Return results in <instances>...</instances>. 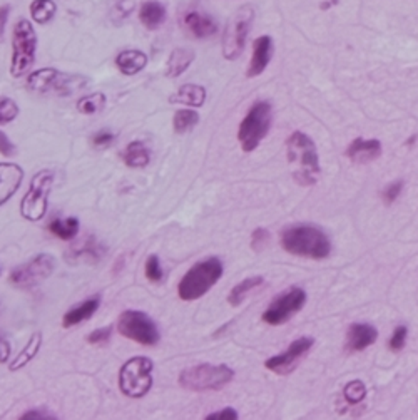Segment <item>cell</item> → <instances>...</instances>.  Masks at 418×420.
<instances>
[{
    "label": "cell",
    "mask_w": 418,
    "mask_h": 420,
    "mask_svg": "<svg viewBox=\"0 0 418 420\" xmlns=\"http://www.w3.org/2000/svg\"><path fill=\"white\" fill-rule=\"evenodd\" d=\"M288 163L294 181L303 186H311L319 178V158L313 139L305 133H293L287 141Z\"/></svg>",
    "instance_id": "1"
},
{
    "label": "cell",
    "mask_w": 418,
    "mask_h": 420,
    "mask_svg": "<svg viewBox=\"0 0 418 420\" xmlns=\"http://www.w3.org/2000/svg\"><path fill=\"white\" fill-rule=\"evenodd\" d=\"M281 246L294 256L323 260L331 253V243L322 230L308 224L287 228L281 233Z\"/></svg>",
    "instance_id": "2"
},
{
    "label": "cell",
    "mask_w": 418,
    "mask_h": 420,
    "mask_svg": "<svg viewBox=\"0 0 418 420\" xmlns=\"http://www.w3.org/2000/svg\"><path fill=\"white\" fill-rule=\"evenodd\" d=\"M221 277H223V263L217 258H208V260L196 263L179 282V298L185 301L201 298L219 282Z\"/></svg>",
    "instance_id": "3"
},
{
    "label": "cell",
    "mask_w": 418,
    "mask_h": 420,
    "mask_svg": "<svg viewBox=\"0 0 418 420\" xmlns=\"http://www.w3.org/2000/svg\"><path fill=\"white\" fill-rule=\"evenodd\" d=\"M37 54V34L29 19L20 17L12 32V78H22L32 69Z\"/></svg>",
    "instance_id": "4"
},
{
    "label": "cell",
    "mask_w": 418,
    "mask_h": 420,
    "mask_svg": "<svg viewBox=\"0 0 418 420\" xmlns=\"http://www.w3.org/2000/svg\"><path fill=\"white\" fill-rule=\"evenodd\" d=\"M234 372L228 365L201 363L182 370L179 382L191 392H206V390H221L233 380Z\"/></svg>",
    "instance_id": "5"
},
{
    "label": "cell",
    "mask_w": 418,
    "mask_h": 420,
    "mask_svg": "<svg viewBox=\"0 0 418 420\" xmlns=\"http://www.w3.org/2000/svg\"><path fill=\"white\" fill-rule=\"evenodd\" d=\"M271 129V104L266 101H258L251 106L245 120L241 121L238 139L245 152L254 151L261 144Z\"/></svg>",
    "instance_id": "6"
},
{
    "label": "cell",
    "mask_w": 418,
    "mask_h": 420,
    "mask_svg": "<svg viewBox=\"0 0 418 420\" xmlns=\"http://www.w3.org/2000/svg\"><path fill=\"white\" fill-rule=\"evenodd\" d=\"M152 360L147 357L129 359L119 372V389L131 398L144 397L152 387Z\"/></svg>",
    "instance_id": "7"
},
{
    "label": "cell",
    "mask_w": 418,
    "mask_h": 420,
    "mask_svg": "<svg viewBox=\"0 0 418 420\" xmlns=\"http://www.w3.org/2000/svg\"><path fill=\"white\" fill-rule=\"evenodd\" d=\"M254 10L251 7H243L226 24L223 32V56L228 61H236L246 48L251 25H253Z\"/></svg>",
    "instance_id": "8"
},
{
    "label": "cell",
    "mask_w": 418,
    "mask_h": 420,
    "mask_svg": "<svg viewBox=\"0 0 418 420\" xmlns=\"http://www.w3.org/2000/svg\"><path fill=\"white\" fill-rule=\"evenodd\" d=\"M29 89L36 92H55L59 96H69L74 94L75 91L82 89L85 79L80 75H69L64 72L52 69V67H45V69L32 72L27 78ZM85 87V86H84Z\"/></svg>",
    "instance_id": "9"
},
{
    "label": "cell",
    "mask_w": 418,
    "mask_h": 420,
    "mask_svg": "<svg viewBox=\"0 0 418 420\" xmlns=\"http://www.w3.org/2000/svg\"><path fill=\"white\" fill-rule=\"evenodd\" d=\"M54 184V173L50 169H42L32 178L27 194L20 203V213L29 222H39L44 218L47 205H49V194Z\"/></svg>",
    "instance_id": "10"
},
{
    "label": "cell",
    "mask_w": 418,
    "mask_h": 420,
    "mask_svg": "<svg viewBox=\"0 0 418 420\" xmlns=\"http://www.w3.org/2000/svg\"><path fill=\"white\" fill-rule=\"evenodd\" d=\"M119 333L124 335L129 340H134L140 345L152 347L159 342L161 335L154 321L144 312L138 310H127L117 320Z\"/></svg>",
    "instance_id": "11"
},
{
    "label": "cell",
    "mask_w": 418,
    "mask_h": 420,
    "mask_svg": "<svg viewBox=\"0 0 418 420\" xmlns=\"http://www.w3.org/2000/svg\"><path fill=\"white\" fill-rule=\"evenodd\" d=\"M306 303V294L301 288L293 287L288 291L276 296L271 301V305L264 310L263 313V321L268 325H281L287 324V321L293 315H296L300 310L305 307Z\"/></svg>",
    "instance_id": "12"
},
{
    "label": "cell",
    "mask_w": 418,
    "mask_h": 420,
    "mask_svg": "<svg viewBox=\"0 0 418 420\" xmlns=\"http://www.w3.org/2000/svg\"><path fill=\"white\" fill-rule=\"evenodd\" d=\"M55 268V258L52 254H37L31 261L17 266L10 273V283L19 288H32L44 282L52 275Z\"/></svg>",
    "instance_id": "13"
},
{
    "label": "cell",
    "mask_w": 418,
    "mask_h": 420,
    "mask_svg": "<svg viewBox=\"0 0 418 420\" xmlns=\"http://www.w3.org/2000/svg\"><path fill=\"white\" fill-rule=\"evenodd\" d=\"M313 338L310 337H301L298 340H294L291 345L288 347L287 352L283 354L276 355V357H271L266 360V368L268 370L278 373V375H288L291 373L296 365L305 359V355L308 354L311 347H313Z\"/></svg>",
    "instance_id": "14"
},
{
    "label": "cell",
    "mask_w": 418,
    "mask_h": 420,
    "mask_svg": "<svg viewBox=\"0 0 418 420\" xmlns=\"http://www.w3.org/2000/svg\"><path fill=\"white\" fill-rule=\"evenodd\" d=\"M182 25L191 36L198 37V39H209V37L216 36L217 24L211 15L203 14L199 10H191L182 17Z\"/></svg>",
    "instance_id": "15"
},
{
    "label": "cell",
    "mask_w": 418,
    "mask_h": 420,
    "mask_svg": "<svg viewBox=\"0 0 418 420\" xmlns=\"http://www.w3.org/2000/svg\"><path fill=\"white\" fill-rule=\"evenodd\" d=\"M22 168L14 163H0V206L14 196L22 184Z\"/></svg>",
    "instance_id": "16"
},
{
    "label": "cell",
    "mask_w": 418,
    "mask_h": 420,
    "mask_svg": "<svg viewBox=\"0 0 418 420\" xmlns=\"http://www.w3.org/2000/svg\"><path fill=\"white\" fill-rule=\"evenodd\" d=\"M273 56V39L270 36H259L253 42V56L248 67V78H258L261 75Z\"/></svg>",
    "instance_id": "17"
},
{
    "label": "cell",
    "mask_w": 418,
    "mask_h": 420,
    "mask_svg": "<svg viewBox=\"0 0 418 420\" xmlns=\"http://www.w3.org/2000/svg\"><path fill=\"white\" fill-rule=\"evenodd\" d=\"M378 332L377 328L368 324H353L349 325L347 332V347L348 352H361L368 349L370 345H373L377 340Z\"/></svg>",
    "instance_id": "18"
},
{
    "label": "cell",
    "mask_w": 418,
    "mask_h": 420,
    "mask_svg": "<svg viewBox=\"0 0 418 420\" xmlns=\"http://www.w3.org/2000/svg\"><path fill=\"white\" fill-rule=\"evenodd\" d=\"M380 154H382V144L377 139L356 138L347 150V156L356 164L372 163Z\"/></svg>",
    "instance_id": "19"
},
{
    "label": "cell",
    "mask_w": 418,
    "mask_h": 420,
    "mask_svg": "<svg viewBox=\"0 0 418 420\" xmlns=\"http://www.w3.org/2000/svg\"><path fill=\"white\" fill-rule=\"evenodd\" d=\"M168 10L157 0H147L139 8V20L147 31H157L166 22Z\"/></svg>",
    "instance_id": "20"
},
{
    "label": "cell",
    "mask_w": 418,
    "mask_h": 420,
    "mask_svg": "<svg viewBox=\"0 0 418 420\" xmlns=\"http://www.w3.org/2000/svg\"><path fill=\"white\" fill-rule=\"evenodd\" d=\"M117 69L126 75H136L147 66V56L143 50L126 49L116 57Z\"/></svg>",
    "instance_id": "21"
},
{
    "label": "cell",
    "mask_w": 418,
    "mask_h": 420,
    "mask_svg": "<svg viewBox=\"0 0 418 420\" xmlns=\"http://www.w3.org/2000/svg\"><path fill=\"white\" fill-rule=\"evenodd\" d=\"M106 248L104 245H101L99 241L96 238H87L82 243L75 245L74 248L71 249L69 254H67V258H69V261H99L102 256H104Z\"/></svg>",
    "instance_id": "22"
},
{
    "label": "cell",
    "mask_w": 418,
    "mask_h": 420,
    "mask_svg": "<svg viewBox=\"0 0 418 420\" xmlns=\"http://www.w3.org/2000/svg\"><path fill=\"white\" fill-rule=\"evenodd\" d=\"M169 101L189 106V108H201L206 101V89L199 84H185L171 96Z\"/></svg>",
    "instance_id": "23"
},
{
    "label": "cell",
    "mask_w": 418,
    "mask_h": 420,
    "mask_svg": "<svg viewBox=\"0 0 418 420\" xmlns=\"http://www.w3.org/2000/svg\"><path fill=\"white\" fill-rule=\"evenodd\" d=\"M194 57L196 54L193 49H187V48L174 49L168 59V64H166V75L171 79L179 78V75H181L182 72H186L187 67L193 64Z\"/></svg>",
    "instance_id": "24"
},
{
    "label": "cell",
    "mask_w": 418,
    "mask_h": 420,
    "mask_svg": "<svg viewBox=\"0 0 418 420\" xmlns=\"http://www.w3.org/2000/svg\"><path fill=\"white\" fill-rule=\"evenodd\" d=\"M101 305V300L99 298H89L82 301V303L78 305V307L71 308L69 312L66 313L62 318V325L66 326V328H71V326L78 325V324H82V321L89 320L94 313L97 312V308H99Z\"/></svg>",
    "instance_id": "25"
},
{
    "label": "cell",
    "mask_w": 418,
    "mask_h": 420,
    "mask_svg": "<svg viewBox=\"0 0 418 420\" xmlns=\"http://www.w3.org/2000/svg\"><path fill=\"white\" fill-rule=\"evenodd\" d=\"M149 159H151V154H149V150L146 147V144L140 141H132L127 144L126 151H124V163L129 168H144L149 164Z\"/></svg>",
    "instance_id": "26"
},
{
    "label": "cell",
    "mask_w": 418,
    "mask_h": 420,
    "mask_svg": "<svg viewBox=\"0 0 418 420\" xmlns=\"http://www.w3.org/2000/svg\"><path fill=\"white\" fill-rule=\"evenodd\" d=\"M263 282H264L263 277H251V278L243 280V282L238 283V285L234 287L231 291H229V295H228L229 305H233V307L241 305L243 301L248 298V295L251 294V291H254L256 288L263 285Z\"/></svg>",
    "instance_id": "27"
},
{
    "label": "cell",
    "mask_w": 418,
    "mask_h": 420,
    "mask_svg": "<svg viewBox=\"0 0 418 420\" xmlns=\"http://www.w3.org/2000/svg\"><path fill=\"white\" fill-rule=\"evenodd\" d=\"M31 17L36 24H49L57 14V6H55L54 0H32L31 7Z\"/></svg>",
    "instance_id": "28"
},
{
    "label": "cell",
    "mask_w": 418,
    "mask_h": 420,
    "mask_svg": "<svg viewBox=\"0 0 418 420\" xmlns=\"http://www.w3.org/2000/svg\"><path fill=\"white\" fill-rule=\"evenodd\" d=\"M79 228H80V224H79L78 218L54 219V222L49 224V231L64 241H69L72 238H75V235L79 233Z\"/></svg>",
    "instance_id": "29"
},
{
    "label": "cell",
    "mask_w": 418,
    "mask_h": 420,
    "mask_svg": "<svg viewBox=\"0 0 418 420\" xmlns=\"http://www.w3.org/2000/svg\"><path fill=\"white\" fill-rule=\"evenodd\" d=\"M41 343H42V335L37 332L34 333L31 338H29L27 345L24 347L22 352H20L19 355H17V359L14 362L10 363V370H17V368H22L24 365H27L31 360L36 357V354L41 349Z\"/></svg>",
    "instance_id": "30"
},
{
    "label": "cell",
    "mask_w": 418,
    "mask_h": 420,
    "mask_svg": "<svg viewBox=\"0 0 418 420\" xmlns=\"http://www.w3.org/2000/svg\"><path fill=\"white\" fill-rule=\"evenodd\" d=\"M78 111L85 116H92V114L101 113L106 108V96L102 92H94V94L80 97L75 104Z\"/></svg>",
    "instance_id": "31"
},
{
    "label": "cell",
    "mask_w": 418,
    "mask_h": 420,
    "mask_svg": "<svg viewBox=\"0 0 418 420\" xmlns=\"http://www.w3.org/2000/svg\"><path fill=\"white\" fill-rule=\"evenodd\" d=\"M198 122H199V114L196 111H191V109H179L173 117L174 131H176L178 134H182L186 133V131L193 129Z\"/></svg>",
    "instance_id": "32"
},
{
    "label": "cell",
    "mask_w": 418,
    "mask_h": 420,
    "mask_svg": "<svg viewBox=\"0 0 418 420\" xmlns=\"http://www.w3.org/2000/svg\"><path fill=\"white\" fill-rule=\"evenodd\" d=\"M19 116V106L10 97H0V126L8 124Z\"/></svg>",
    "instance_id": "33"
},
{
    "label": "cell",
    "mask_w": 418,
    "mask_h": 420,
    "mask_svg": "<svg viewBox=\"0 0 418 420\" xmlns=\"http://www.w3.org/2000/svg\"><path fill=\"white\" fill-rule=\"evenodd\" d=\"M366 396V387L361 380H353L345 387V398L348 404H360Z\"/></svg>",
    "instance_id": "34"
},
{
    "label": "cell",
    "mask_w": 418,
    "mask_h": 420,
    "mask_svg": "<svg viewBox=\"0 0 418 420\" xmlns=\"http://www.w3.org/2000/svg\"><path fill=\"white\" fill-rule=\"evenodd\" d=\"M144 271H146V278L152 283H159L161 280L164 278V271L161 268V261L156 254H151V256L147 258Z\"/></svg>",
    "instance_id": "35"
},
{
    "label": "cell",
    "mask_w": 418,
    "mask_h": 420,
    "mask_svg": "<svg viewBox=\"0 0 418 420\" xmlns=\"http://www.w3.org/2000/svg\"><path fill=\"white\" fill-rule=\"evenodd\" d=\"M407 335H408V330L407 326H396V330L394 332V335H391L390 342H388V347H390L391 350L395 352H400L405 347V340H407Z\"/></svg>",
    "instance_id": "36"
},
{
    "label": "cell",
    "mask_w": 418,
    "mask_h": 420,
    "mask_svg": "<svg viewBox=\"0 0 418 420\" xmlns=\"http://www.w3.org/2000/svg\"><path fill=\"white\" fill-rule=\"evenodd\" d=\"M110 335H113V328L110 326H102V328L94 330V332L87 337V342L92 345H102V343H108L110 340Z\"/></svg>",
    "instance_id": "37"
},
{
    "label": "cell",
    "mask_w": 418,
    "mask_h": 420,
    "mask_svg": "<svg viewBox=\"0 0 418 420\" xmlns=\"http://www.w3.org/2000/svg\"><path fill=\"white\" fill-rule=\"evenodd\" d=\"M402 189H403V181H395L391 182V184H388L385 191H383V201H385L387 205H391V203L400 196Z\"/></svg>",
    "instance_id": "38"
},
{
    "label": "cell",
    "mask_w": 418,
    "mask_h": 420,
    "mask_svg": "<svg viewBox=\"0 0 418 420\" xmlns=\"http://www.w3.org/2000/svg\"><path fill=\"white\" fill-rule=\"evenodd\" d=\"M268 240H270V233L264 230V228H258V230L253 231V236H251V246L258 252V249H263L266 246Z\"/></svg>",
    "instance_id": "39"
},
{
    "label": "cell",
    "mask_w": 418,
    "mask_h": 420,
    "mask_svg": "<svg viewBox=\"0 0 418 420\" xmlns=\"http://www.w3.org/2000/svg\"><path fill=\"white\" fill-rule=\"evenodd\" d=\"M15 144L8 139V136L3 131H0V154L10 158L15 154Z\"/></svg>",
    "instance_id": "40"
},
{
    "label": "cell",
    "mask_w": 418,
    "mask_h": 420,
    "mask_svg": "<svg viewBox=\"0 0 418 420\" xmlns=\"http://www.w3.org/2000/svg\"><path fill=\"white\" fill-rule=\"evenodd\" d=\"M113 141H114V134L110 133V131H101V133H97L92 138L94 146L97 147H108L113 144Z\"/></svg>",
    "instance_id": "41"
},
{
    "label": "cell",
    "mask_w": 418,
    "mask_h": 420,
    "mask_svg": "<svg viewBox=\"0 0 418 420\" xmlns=\"http://www.w3.org/2000/svg\"><path fill=\"white\" fill-rule=\"evenodd\" d=\"M208 419H238V412L231 407H226L223 410H217L208 415Z\"/></svg>",
    "instance_id": "42"
},
{
    "label": "cell",
    "mask_w": 418,
    "mask_h": 420,
    "mask_svg": "<svg viewBox=\"0 0 418 420\" xmlns=\"http://www.w3.org/2000/svg\"><path fill=\"white\" fill-rule=\"evenodd\" d=\"M8 15H10V6H2V7H0V41L3 39V34H6Z\"/></svg>",
    "instance_id": "43"
},
{
    "label": "cell",
    "mask_w": 418,
    "mask_h": 420,
    "mask_svg": "<svg viewBox=\"0 0 418 420\" xmlns=\"http://www.w3.org/2000/svg\"><path fill=\"white\" fill-rule=\"evenodd\" d=\"M8 357H10V345L3 337H0V363L7 362Z\"/></svg>",
    "instance_id": "44"
},
{
    "label": "cell",
    "mask_w": 418,
    "mask_h": 420,
    "mask_svg": "<svg viewBox=\"0 0 418 420\" xmlns=\"http://www.w3.org/2000/svg\"><path fill=\"white\" fill-rule=\"evenodd\" d=\"M54 415L45 412V410H29L22 415V419H52Z\"/></svg>",
    "instance_id": "45"
},
{
    "label": "cell",
    "mask_w": 418,
    "mask_h": 420,
    "mask_svg": "<svg viewBox=\"0 0 418 420\" xmlns=\"http://www.w3.org/2000/svg\"><path fill=\"white\" fill-rule=\"evenodd\" d=\"M336 2H338V0H331V3H336Z\"/></svg>",
    "instance_id": "46"
}]
</instances>
